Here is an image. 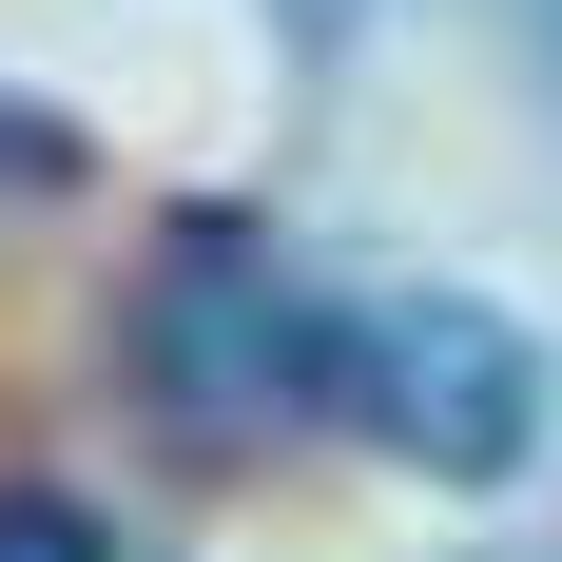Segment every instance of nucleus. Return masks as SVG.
Here are the masks:
<instances>
[{"label":"nucleus","instance_id":"obj_1","mask_svg":"<svg viewBox=\"0 0 562 562\" xmlns=\"http://www.w3.org/2000/svg\"><path fill=\"white\" fill-rule=\"evenodd\" d=\"M330 349H349V311L291 272L272 214H175L156 233V272H136V389H156V427H194V447L330 427Z\"/></svg>","mask_w":562,"mask_h":562},{"label":"nucleus","instance_id":"obj_2","mask_svg":"<svg viewBox=\"0 0 562 562\" xmlns=\"http://www.w3.org/2000/svg\"><path fill=\"white\" fill-rule=\"evenodd\" d=\"M330 427L427 465V485H524L543 465V349L485 291H369L330 349Z\"/></svg>","mask_w":562,"mask_h":562},{"label":"nucleus","instance_id":"obj_3","mask_svg":"<svg viewBox=\"0 0 562 562\" xmlns=\"http://www.w3.org/2000/svg\"><path fill=\"white\" fill-rule=\"evenodd\" d=\"M0 562H116V524L78 485H0Z\"/></svg>","mask_w":562,"mask_h":562},{"label":"nucleus","instance_id":"obj_4","mask_svg":"<svg viewBox=\"0 0 562 562\" xmlns=\"http://www.w3.org/2000/svg\"><path fill=\"white\" fill-rule=\"evenodd\" d=\"M524 20H543V58H562V0H524Z\"/></svg>","mask_w":562,"mask_h":562}]
</instances>
